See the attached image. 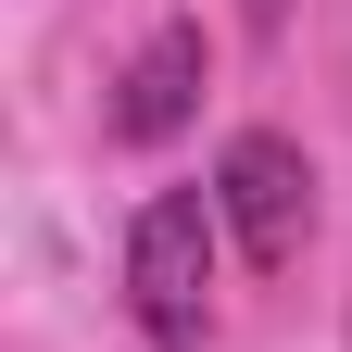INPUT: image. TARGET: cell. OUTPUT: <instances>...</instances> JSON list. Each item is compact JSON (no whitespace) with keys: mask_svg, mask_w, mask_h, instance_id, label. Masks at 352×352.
Returning <instances> with one entry per match:
<instances>
[{"mask_svg":"<svg viewBox=\"0 0 352 352\" xmlns=\"http://www.w3.org/2000/svg\"><path fill=\"white\" fill-rule=\"evenodd\" d=\"M201 88H214V38L176 13V25H151L139 51H126V76H113V101H101V139L113 151H164L176 126L201 113Z\"/></svg>","mask_w":352,"mask_h":352,"instance_id":"cell-3","label":"cell"},{"mask_svg":"<svg viewBox=\"0 0 352 352\" xmlns=\"http://www.w3.org/2000/svg\"><path fill=\"white\" fill-rule=\"evenodd\" d=\"M239 13H252V38H277V25H289V0H239Z\"/></svg>","mask_w":352,"mask_h":352,"instance_id":"cell-4","label":"cell"},{"mask_svg":"<svg viewBox=\"0 0 352 352\" xmlns=\"http://www.w3.org/2000/svg\"><path fill=\"white\" fill-rule=\"evenodd\" d=\"M214 239H227L214 189H151L126 214V315H139L151 352H201L214 340Z\"/></svg>","mask_w":352,"mask_h":352,"instance_id":"cell-1","label":"cell"},{"mask_svg":"<svg viewBox=\"0 0 352 352\" xmlns=\"http://www.w3.org/2000/svg\"><path fill=\"white\" fill-rule=\"evenodd\" d=\"M214 214H227V239L252 277H289L302 239H315V164H302L289 126H239L227 151H214Z\"/></svg>","mask_w":352,"mask_h":352,"instance_id":"cell-2","label":"cell"}]
</instances>
